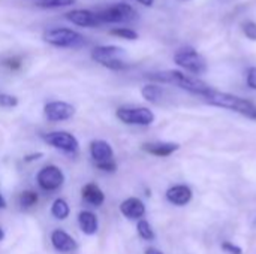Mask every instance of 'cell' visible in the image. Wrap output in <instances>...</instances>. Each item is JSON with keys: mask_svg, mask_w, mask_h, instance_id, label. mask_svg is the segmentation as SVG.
Here are the masks:
<instances>
[{"mask_svg": "<svg viewBox=\"0 0 256 254\" xmlns=\"http://www.w3.org/2000/svg\"><path fill=\"white\" fill-rule=\"evenodd\" d=\"M92 58L111 69V70H123L128 67V52L120 48V46H114V45H100L93 48L92 51Z\"/></svg>", "mask_w": 256, "mask_h": 254, "instance_id": "3", "label": "cell"}, {"mask_svg": "<svg viewBox=\"0 0 256 254\" xmlns=\"http://www.w3.org/2000/svg\"><path fill=\"white\" fill-rule=\"evenodd\" d=\"M166 199L170 204L177 207H184L192 201V190L189 186L177 184L166 190Z\"/></svg>", "mask_w": 256, "mask_h": 254, "instance_id": "13", "label": "cell"}, {"mask_svg": "<svg viewBox=\"0 0 256 254\" xmlns=\"http://www.w3.org/2000/svg\"><path fill=\"white\" fill-rule=\"evenodd\" d=\"M204 99L207 103H210L213 106L225 108V109L234 111L243 117H248L250 120H256V105L248 99H242V97L230 94V93L218 91L214 88Z\"/></svg>", "mask_w": 256, "mask_h": 254, "instance_id": "2", "label": "cell"}, {"mask_svg": "<svg viewBox=\"0 0 256 254\" xmlns=\"http://www.w3.org/2000/svg\"><path fill=\"white\" fill-rule=\"evenodd\" d=\"M243 31L244 34L250 39V40H256V22L249 21L243 25Z\"/></svg>", "mask_w": 256, "mask_h": 254, "instance_id": "27", "label": "cell"}, {"mask_svg": "<svg viewBox=\"0 0 256 254\" xmlns=\"http://www.w3.org/2000/svg\"><path fill=\"white\" fill-rule=\"evenodd\" d=\"M141 94L142 97L150 102V103H160L162 99H164V88L160 85H156V84H148V85H144L142 90H141Z\"/></svg>", "mask_w": 256, "mask_h": 254, "instance_id": "19", "label": "cell"}, {"mask_svg": "<svg viewBox=\"0 0 256 254\" xmlns=\"http://www.w3.org/2000/svg\"><path fill=\"white\" fill-rule=\"evenodd\" d=\"M40 157H42V153H36V154H32V156L24 157V162H33V160H38Z\"/></svg>", "mask_w": 256, "mask_h": 254, "instance_id": "30", "label": "cell"}, {"mask_svg": "<svg viewBox=\"0 0 256 254\" xmlns=\"http://www.w3.org/2000/svg\"><path fill=\"white\" fill-rule=\"evenodd\" d=\"M136 232H138V235H140L144 241H153V240L156 238V235H154V231H153L152 225H150L147 220H144V219L138 220Z\"/></svg>", "mask_w": 256, "mask_h": 254, "instance_id": "22", "label": "cell"}, {"mask_svg": "<svg viewBox=\"0 0 256 254\" xmlns=\"http://www.w3.org/2000/svg\"><path fill=\"white\" fill-rule=\"evenodd\" d=\"M78 225L80 229L82 231V234L92 237L98 232L99 229V220L96 217V214H93L92 211H81L78 216Z\"/></svg>", "mask_w": 256, "mask_h": 254, "instance_id": "18", "label": "cell"}, {"mask_svg": "<svg viewBox=\"0 0 256 254\" xmlns=\"http://www.w3.org/2000/svg\"><path fill=\"white\" fill-rule=\"evenodd\" d=\"M90 154H92L94 163L112 160V157H114L112 147L106 141H102V139H96L90 144Z\"/></svg>", "mask_w": 256, "mask_h": 254, "instance_id": "16", "label": "cell"}, {"mask_svg": "<svg viewBox=\"0 0 256 254\" xmlns=\"http://www.w3.org/2000/svg\"><path fill=\"white\" fill-rule=\"evenodd\" d=\"M111 34H112V36H117V37H122V39H128V40H135V39H138V33H136V31H134V30H130V28H123V27H120V28H112V30H111Z\"/></svg>", "mask_w": 256, "mask_h": 254, "instance_id": "24", "label": "cell"}, {"mask_svg": "<svg viewBox=\"0 0 256 254\" xmlns=\"http://www.w3.org/2000/svg\"><path fill=\"white\" fill-rule=\"evenodd\" d=\"M64 18L78 27H99V18L96 10L92 9H74L64 13Z\"/></svg>", "mask_w": 256, "mask_h": 254, "instance_id": "11", "label": "cell"}, {"mask_svg": "<svg viewBox=\"0 0 256 254\" xmlns=\"http://www.w3.org/2000/svg\"><path fill=\"white\" fill-rule=\"evenodd\" d=\"M18 105V97L6 93H0V106L2 108H15Z\"/></svg>", "mask_w": 256, "mask_h": 254, "instance_id": "25", "label": "cell"}, {"mask_svg": "<svg viewBox=\"0 0 256 254\" xmlns=\"http://www.w3.org/2000/svg\"><path fill=\"white\" fill-rule=\"evenodd\" d=\"M246 81H248V85H249L252 90H256V66L249 67L248 75H246Z\"/></svg>", "mask_w": 256, "mask_h": 254, "instance_id": "29", "label": "cell"}, {"mask_svg": "<svg viewBox=\"0 0 256 254\" xmlns=\"http://www.w3.org/2000/svg\"><path fill=\"white\" fill-rule=\"evenodd\" d=\"M96 168L102 172H116L117 171V163L112 160H106V162H98Z\"/></svg>", "mask_w": 256, "mask_h": 254, "instance_id": "26", "label": "cell"}, {"mask_svg": "<svg viewBox=\"0 0 256 254\" xmlns=\"http://www.w3.org/2000/svg\"><path fill=\"white\" fill-rule=\"evenodd\" d=\"M174 61L177 66L183 67L184 70L195 73V75H202L207 72V61L206 58L192 46H183L180 48L176 55H174Z\"/></svg>", "mask_w": 256, "mask_h": 254, "instance_id": "6", "label": "cell"}, {"mask_svg": "<svg viewBox=\"0 0 256 254\" xmlns=\"http://www.w3.org/2000/svg\"><path fill=\"white\" fill-rule=\"evenodd\" d=\"M44 114H45L48 121H52V123L66 121V120H69V118H72L75 115V108L68 102L54 100V102H50V103L45 105Z\"/></svg>", "mask_w": 256, "mask_h": 254, "instance_id": "10", "label": "cell"}, {"mask_svg": "<svg viewBox=\"0 0 256 254\" xmlns=\"http://www.w3.org/2000/svg\"><path fill=\"white\" fill-rule=\"evenodd\" d=\"M30 1H32L34 6H38V7H44V9L51 7V9H54V7L72 6V4H75L76 0H30Z\"/></svg>", "mask_w": 256, "mask_h": 254, "instance_id": "21", "label": "cell"}, {"mask_svg": "<svg viewBox=\"0 0 256 254\" xmlns=\"http://www.w3.org/2000/svg\"><path fill=\"white\" fill-rule=\"evenodd\" d=\"M180 148L178 144L174 142H147L142 145V150L156 157H168Z\"/></svg>", "mask_w": 256, "mask_h": 254, "instance_id": "15", "label": "cell"}, {"mask_svg": "<svg viewBox=\"0 0 256 254\" xmlns=\"http://www.w3.org/2000/svg\"><path fill=\"white\" fill-rule=\"evenodd\" d=\"M81 196H82V199H84L87 204H90V205H93V207H100V205L105 202V195H104V192L99 189V186H96V184H93V183H88V184H86V186L82 187Z\"/></svg>", "mask_w": 256, "mask_h": 254, "instance_id": "17", "label": "cell"}, {"mask_svg": "<svg viewBox=\"0 0 256 254\" xmlns=\"http://www.w3.org/2000/svg\"><path fill=\"white\" fill-rule=\"evenodd\" d=\"M69 205L64 199H56L52 207H51V214L57 219V220H66L69 217Z\"/></svg>", "mask_w": 256, "mask_h": 254, "instance_id": "20", "label": "cell"}, {"mask_svg": "<svg viewBox=\"0 0 256 254\" xmlns=\"http://www.w3.org/2000/svg\"><path fill=\"white\" fill-rule=\"evenodd\" d=\"M222 250L226 254H243V250L238 246H236V244H232L230 241L222 243Z\"/></svg>", "mask_w": 256, "mask_h": 254, "instance_id": "28", "label": "cell"}, {"mask_svg": "<svg viewBox=\"0 0 256 254\" xmlns=\"http://www.w3.org/2000/svg\"><path fill=\"white\" fill-rule=\"evenodd\" d=\"M44 40L56 48H82L86 45V39L81 33L66 28V27H56L50 28L44 33Z\"/></svg>", "mask_w": 256, "mask_h": 254, "instance_id": "4", "label": "cell"}, {"mask_svg": "<svg viewBox=\"0 0 256 254\" xmlns=\"http://www.w3.org/2000/svg\"><path fill=\"white\" fill-rule=\"evenodd\" d=\"M254 228H255V229H256V219H255V220H254Z\"/></svg>", "mask_w": 256, "mask_h": 254, "instance_id": "35", "label": "cell"}, {"mask_svg": "<svg viewBox=\"0 0 256 254\" xmlns=\"http://www.w3.org/2000/svg\"><path fill=\"white\" fill-rule=\"evenodd\" d=\"M136 1L141 3V4H144V6H152L154 3V0H136Z\"/></svg>", "mask_w": 256, "mask_h": 254, "instance_id": "32", "label": "cell"}, {"mask_svg": "<svg viewBox=\"0 0 256 254\" xmlns=\"http://www.w3.org/2000/svg\"><path fill=\"white\" fill-rule=\"evenodd\" d=\"M39 201V196L38 193L32 192V190H27V192H22L18 198V202L21 205V208H32L38 204Z\"/></svg>", "mask_w": 256, "mask_h": 254, "instance_id": "23", "label": "cell"}, {"mask_svg": "<svg viewBox=\"0 0 256 254\" xmlns=\"http://www.w3.org/2000/svg\"><path fill=\"white\" fill-rule=\"evenodd\" d=\"M146 254H164L160 250H158V249H153V247H150V249H147L146 250Z\"/></svg>", "mask_w": 256, "mask_h": 254, "instance_id": "31", "label": "cell"}, {"mask_svg": "<svg viewBox=\"0 0 256 254\" xmlns=\"http://www.w3.org/2000/svg\"><path fill=\"white\" fill-rule=\"evenodd\" d=\"M100 25L102 24H123L136 19V10L128 3H112L96 10Z\"/></svg>", "mask_w": 256, "mask_h": 254, "instance_id": "5", "label": "cell"}, {"mask_svg": "<svg viewBox=\"0 0 256 254\" xmlns=\"http://www.w3.org/2000/svg\"><path fill=\"white\" fill-rule=\"evenodd\" d=\"M3 238H4V231L0 228V241H3Z\"/></svg>", "mask_w": 256, "mask_h": 254, "instance_id": "34", "label": "cell"}, {"mask_svg": "<svg viewBox=\"0 0 256 254\" xmlns=\"http://www.w3.org/2000/svg\"><path fill=\"white\" fill-rule=\"evenodd\" d=\"M117 118L130 126H150L154 121V114L142 106H122L116 112Z\"/></svg>", "mask_w": 256, "mask_h": 254, "instance_id": "7", "label": "cell"}, {"mask_svg": "<svg viewBox=\"0 0 256 254\" xmlns=\"http://www.w3.org/2000/svg\"><path fill=\"white\" fill-rule=\"evenodd\" d=\"M120 213L129 220H141L146 214V205L138 198H128L122 202Z\"/></svg>", "mask_w": 256, "mask_h": 254, "instance_id": "14", "label": "cell"}, {"mask_svg": "<svg viewBox=\"0 0 256 254\" xmlns=\"http://www.w3.org/2000/svg\"><path fill=\"white\" fill-rule=\"evenodd\" d=\"M36 181L39 184V187L45 192H56L58 190L63 183H64V174L63 171L56 166V165H48L45 168H42L38 175H36Z\"/></svg>", "mask_w": 256, "mask_h": 254, "instance_id": "8", "label": "cell"}, {"mask_svg": "<svg viewBox=\"0 0 256 254\" xmlns=\"http://www.w3.org/2000/svg\"><path fill=\"white\" fill-rule=\"evenodd\" d=\"M44 141L51 145L52 148H57L63 153H69V154H74L78 151L80 148V142L78 139L72 135V133H68V132H51V133H46L44 135Z\"/></svg>", "mask_w": 256, "mask_h": 254, "instance_id": "9", "label": "cell"}, {"mask_svg": "<svg viewBox=\"0 0 256 254\" xmlns=\"http://www.w3.org/2000/svg\"><path fill=\"white\" fill-rule=\"evenodd\" d=\"M148 78L156 81V82L174 84L182 90H186L189 93H194V94H198V96H202V97H206L213 90L207 82H204V81H201V79H198L195 76H189V75H186V73H183L180 70L154 72V73H150Z\"/></svg>", "mask_w": 256, "mask_h": 254, "instance_id": "1", "label": "cell"}, {"mask_svg": "<svg viewBox=\"0 0 256 254\" xmlns=\"http://www.w3.org/2000/svg\"><path fill=\"white\" fill-rule=\"evenodd\" d=\"M51 244L60 253H72L78 249L76 241L62 229H56L51 234Z\"/></svg>", "mask_w": 256, "mask_h": 254, "instance_id": "12", "label": "cell"}, {"mask_svg": "<svg viewBox=\"0 0 256 254\" xmlns=\"http://www.w3.org/2000/svg\"><path fill=\"white\" fill-rule=\"evenodd\" d=\"M6 208V201H4V198L0 195V210H4Z\"/></svg>", "mask_w": 256, "mask_h": 254, "instance_id": "33", "label": "cell"}]
</instances>
